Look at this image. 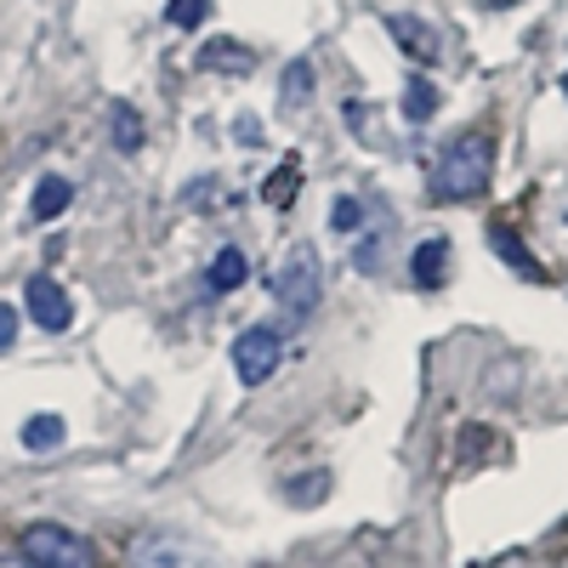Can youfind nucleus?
Masks as SVG:
<instances>
[{
    "label": "nucleus",
    "instance_id": "obj_9",
    "mask_svg": "<svg viewBox=\"0 0 568 568\" xmlns=\"http://www.w3.org/2000/svg\"><path fill=\"white\" fill-rule=\"evenodd\" d=\"M489 245H495V256H500L506 267H517L529 284H546V267L529 256V245H517V233H511V227H500V222H495V227H489Z\"/></svg>",
    "mask_w": 568,
    "mask_h": 568
},
{
    "label": "nucleus",
    "instance_id": "obj_16",
    "mask_svg": "<svg viewBox=\"0 0 568 568\" xmlns=\"http://www.w3.org/2000/svg\"><path fill=\"white\" fill-rule=\"evenodd\" d=\"M63 438H69L63 415H34V420H23V444H29V449H58Z\"/></svg>",
    "mask_w": 568,
    "mask_h": 568
},
{
    "label": "nucleus",
    "instance_id": "obj_20",
    "mask_svg": "<svg viewBox=\"0 0 568 568\" xmlns=\"http://www.w3.org/2000/svg\"><path fill=\"white\" fill-rule=\"evenodd\" d=\"M364 222V205L358 200H336V211H329V227H336V233H353Z\"/></svg>",
    "mask_w": 568,
    "mask_h": 568
},
{
    "label": "nucleus",
    "instance_id": "obj_18",
    "mask_svg": "<svg viewBox=\"0 0 568 568\" xmlns=\"http://www.w3.org/2000/svg\"><path fill=\"white\" fill-rule=\"evenodd\" d=\"M205 18H211V0H171V7H165L171 29H200Z\"/></svg>",
    "mask_w": 568,
    "mask_h": 568
},
{
    "label": "nucleus",
    "instance_id": "obj_14",
    "mask_svg": "<svg viewBox=\"0 0 568 568\" xmlns=\"http://www.w3.org/2000/svg\"><path fill=\"white\" fill-rule=\"evenodd\" d=\"M438 85L433 80H426V74H409V85H404V120L409 125H426V120H433L438 114Z\"/></svg>",
    "mask_w": 568,
    "mask_h": 568
},
{
    "label": "nucleus",
    "instance_id": "obj_21",
    "mask_svg": "<svg viewBox=\"0 0 568 568\" xmlns=\"http://www.w3.org/2000/svg\"><path fill=\"white\" fill-rule=\"evenodd\" d=\"M12 342H18V313H12L7 302H0V353H7Z\"/></svg>",
    "mask_w": 568,
    "mask_h": 568
},
{
    "label": "nucleus",
    "instance_id": "obj_12",
    "mask_svg": "<svg viewBox=\"0 0 568 568\" xmlns=\"http://www.w3.org/2000/svg\"><path fill=\"white\" fill-rule=\"evenodd\" d=\"M69 205H74V187H69L63 176H40V182H34V200H29L34 222H52V216H63Z\"/></svg>",
    "mask_w": 568,
    "mask_h": 568
},
{
    "label": "nucleus",
    "instance_id": "obj_19",
    "mask_svg": "<svg viewBox=\"0 0 568 568\" xmlns=\"http://www.w3.org/2000/svg\"><path fill=\"white\" fill-rule=\"evenodd\" d=\"M329 489V471H307V478H291V484H284V495H291L296 506H307V500H318Z\"/></svg>",
    "mask_w": 568,
    "mask_h": 568
},
{
    "label": "nucleus",
    "instance_id": "obj_11",
    "mask_svg": "<svg viewBox=\"0 0 568 568\" xmlns=\"http://www.w3.org/2000/svg\"><path fill=\"white\" fill-rule=\"evenodd\" d=\"M200 69H211V74H251L256 58L245 52L240 40H211L205 52H200Z\"/></svg>",
    "mask_w": 568,
    "mask_h": 568
},
{
    "label": "nucleus",
    "instance_id": "obj_6",
    "mask_svg": "<svg viewBox=\"0 0 568 568\" xmlns=\"http://www.w3.org/2000/svg\"><path fill=\"white\" fill-rule=\"evenodd\" d=\"M29 318L45 329V336H63L74 324V302L58 278H29Z\"/></svg>",
    "mask_w": 568,
    "mask_h": 568
},
{
    "label": "nucleus",
    "instance_id": "obj_10",
    "mask_svg": "<svg viewBox=\"0 0 568 568\" xmlns=\"http://www.w3.org/2000/svg\"><path fill=\"white\" fill-rule=\"evenodd\" d=\"M245 273H251L245 251H233V245H222V251L211 256V273H205V284H211V296H227V291H240V284H245Z\"/></svg>",
    "mask_w": 568,
    "mask_h": 568
},
{
    "label": "nucleus",
    "instance_id": "obj_8",
    "mask_svg": "<svg viewBox=\"0 0 568 568\" xmlns=\"http://www.w3.org/2000/svg\"><path fill=\"white\" fill-rule=\"evenodd\" d=\"M444 267H449V240L444 233H433V240H420L415 256H409V278L420 284V291H438L444 284Z\"/></svg>",
    "mask_w": 568,
    "mask_h": 568
},
{
    "label": "nucleus",
    "instance_id": "obj_1",
    "mask_svg": "<svg viewBox=\"0 0 568 568\" xmlns=\"http://www.w3.org/2000/svg\"><path fill=\"white\" fill-rule=\"evenodd\" d=\"M495 176V136L489 131H460L433 165V200L438 205H466L478 200Z\"/></svg>",
    "mask_w": 568,
    "mask_h": 568
},
{
    "label": "nucleus",
    "instance_id": "obj_24",
    "mask_svg": "<svg viewBox=\"0 0 568 568\" xmlns=\"http://www.w3.org/2000/svg\"><path fill=\"white\" fill-rule=\"evenodd\" d=\"M562 98H568V74H562Z\"/></svg>",
    "mask_w": 568,
    "mask_h": 568
},
{
    "label": "nucleus",
    "instance_id": "obj_3",
    "mask_svg": "<svg viewBox=\"0 0 568 568\" xmlns=\"http://www.w3.org/2000/svg\"><path fill=\"white\" fill-rule=\"evenodd\" d=\"M318 296H324L318 256H313V245H296L291 256H284V262L273 267V302H278L284 313H291V318H313Z\"/></svg>",
    "mask_w": 568,
    "mask_h": 568
},
{
    "label": "nucleus",
    "instance_id": "obj_13",
    "mask_svg": "<svg viewBox=\"0 0 568 568\" xmlns=\"http://www.w3.org/2000/svg\"><path fill=\"white\" fill-rule=\"evenodd\" d=\"M109 136H114L120 154H136V149H142V114H136L125 98L109 103Z\"/></svg>",
    "mask_w": 568,
    "mask_h": 568
},
{
    "label": "nucleus",
    "instance_id": "obj_23",
    "mask_svg": "<svg viewBox=\"0 0 568 568\" xmlns=\"http://www.w3.org/2000/svg\"><path fill=\"white\" fill-rule=\"evenodd\" d=\"M484 7H506V0H484Z\"/></svg>",
    "mask_w": 568,
    "mask_h": 568
},
{
    "label": "nucleus",
    "instance_id": "obj_2",
    "mask_svg": "<svg viewBox=\"0 0 568 568\" xmlns=\"http://www.w3.org/2000/svg\"><path fill=\"white\" fill-rule=\"evenodd\" d=\"M23 557L34 568H103L98 540H85L69 524H29L23 529Z\"/></svg>",
    "mask_w": 568,
    "mask_h": 568
},
{
    "label": "nucleus",
    "instance_id": "obj_15",
    "mask_svg": "<svg viewBox=\"0 0 568 568\" xmlns=\"http://www.w3.org/2000/svg\"><path fill=\"white\" fill-rule=\"evenodd\" d=\"M296 182H302L296 165H278V171L262 182V200H267L273 211H291V205H296Z\"/></svg>",
    "mask_w": 568,
    "mask_h": 568
},
{
    "label": "nucleus",
    "instance_id": "obj_17",
    "mask_svg": "<svg viewBox=\"0 0 568 568\" xmlns=\"http://www.w3.org/2000/svg\"><path fill=\"white\" fill-rule=\"evenodd\" d=\"M307 98H313V63H307V58H296L291 69H284V103L302 109Z\"/></svg>",
    "mask_w": 568,
    "mask_h": 568
},
{
    "label": "nucleus",
    "instance_id": "obj_4",
    "mask_svg": "<svg viewBox=\"0 0 568 568\" xmlns=\"http://www.w3.org/2000/svg\"><path fill=\"white\" fill-rule=\"evenodd\" d=\"M131 568H222L200 540L171 535V529H149L131 540Z\"/></svg>",
    "mask_w": 568,
    "mask_h": 568
},
{
    "label": "nucleus",
    "instance_id": "obj_5",
    "mask_svg": "<svg viewBox=\"0 0 568 568\" xmlns=\"http://www.w3.org/2000/svg\"><path fill=\"white\" fill-rule=\"evenodd\" d=\"M278 358H284V336H278V329H267V324L245 329V336L233 342V369H240L245 387H262L267 375L278 369Z\"/></svg>",
    "mask_w": 568,
    "mask_h": 568
},
{
    "label": "nucleus",
    "instance_id": "obj_22",
    "mask_svg": "<svg viewBox=\"0 0 568 568\" xmlns=\"http://www.w3.org/2000/svg\"><path fill=\"white\" fill-rule=\"evenodd\" d=\"M0 568H34V562H29V557L18 551V557H0Z\"/></svg>",
    "mask_w": 568,
    "mask_h": 568
},
{
    "label": "nucleus",
    "instance_id": "obj_7",
    "mask_svg": "<svg viewBox=\"0 0 568 568\" xmlns=\"http://www.w3.org/2000/svg\"><path fill=\"white\" fill-rule=\"evenodd\" d=\"M387 34L404 45L415 63H438V29H433V23H420V18H409V12H393V18H387Z\"/></svg>",
    "mask_w": 568,
    "mask_h": 568
}]
</instances>
